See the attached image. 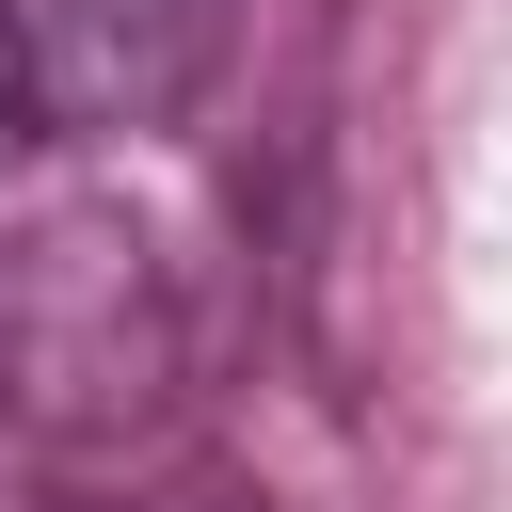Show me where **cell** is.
Here are the masks:
<instances>
[{"label":"cell","instance_id":"3","mask_svg":"<svg viewBox=\"0 0 512 512\" xmlns=\"http://www.w3.org/2000/svg\"><path fill=\"white\" fill-rule=\"evenodd\" d=\"M48 144V112H32V48H16V0H0V176Z\"/></svg>","mask_w":512,"mask_h":512},{"label":"cell","instance_id":"2","mask_svg":"<svg viewBox=\"0 0 512 512\" xmlns=\"http://www.w3.org/2000/svg\"><path fill=\"white\" fill-rule=\"evenodd\" d=\"M16 48H32V112L48 128H176L224 48H240V0H16Z\"/></svg>","mask_w":512,"mask_h":512},{"label":"cell","instance_id":"1","mask_svg":"<svg viewBox=\"0 0 512 512\" xmlns=\"http://www.w3.org/2000/svg\"><path fill=\"white\" fill-rule=\"evenodd\" d=\"M176 400V288L128 208L0 224V432H128Z\"/></svg>","mask_w":512,"mask_h":512}]
</instances>
